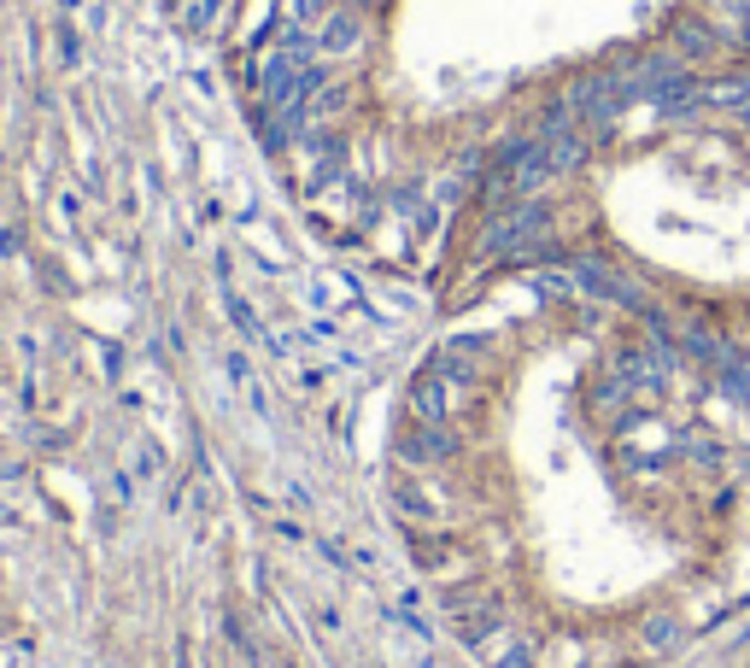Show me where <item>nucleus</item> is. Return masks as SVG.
I'll return each mask as SVG.
<instances>
[{"mask_svg": "<svg viewBox=\"0 0 750 668\" xmlns=\"http://www.w3.org/2000/svg\"><path fill=\"white\" fill-rule=\"evenodd\" d=\"M569 276H575V294H587V300H610V305H628L634 317L651 300H645V287L628 276V270L621 264H610L604 253H575L569 259Z\"/></svg>", "mask_w": 750, "mask_h": 668, "instance_id": "f03ea898", "label": "nucleus"}, {"mask_svg": "<svg viewBox=\"0 0 750 668\" xmlns=\"http://www.w3.org/2000/svg\"><path fill=\"white\" fill-rule=\"evenodd\" d=\"M393 510L411 516V522H434V516H446V498L428 482H416V475H399V482H393Z\"/></svg>", "mask_w": 750, "mask_h": 668, "instance_id": "6e6552de", "label": "nucleus"}, {"mask_svg": "<svg viewBox=\"0 0 750 668\" xmlns=\"http://www.w3.org/2000/svg\"><path fill=\"white\" fill-rule=\"evenodd\" d=\"M223 311H229V323H235V328L246 334V341H264V346H270V334H264V323H259V311L246 305V294H241L235 282H223Z\"/></svg>", "mask_w": 750, "mask_h": 668, "instance_id": "9b49d317", "label": "nucleus"}, {"mask_svg": "<svg viewBox=\"0 0 750 668\" xmlns=\"http://www.w3.org/2000/svg\"><path fill=\"white\" fill-rule=\"evenodd\" d=\"M546 235H557V205L539 200V194H516L505 212H487V217H482V235H475V246H482V259L516 264L534 241H546Z\"/></svg>", "mask_w": 750, "mask_h": 668, "instance_id": "f257e3e1", "label": "nucleus"}, {"mask_svg": "<svg viewBox=\"0 0 750 668\" xmlns=\"http://www.w3.org/2000/svg\"><path fill=\"white\" fill-rule=\"evenodd\" d=\"M487 364H493V352H487L482 334H464V341L434 346V358H428V370H440L446 382H457V387H475L487 375Z\"/></svg>", "mask_w": 750, "mask_h": 668, "instance_id": "39448f33", "label": "nucleus"}, {"mask_svg": "<svg viewBox=\"0 0 750 668\" xmlns=\"http://www.w3.org/2000/svg\"><path fill=\"white\" fill-rule=\"evenodd\" d=\"M692 457H698V464H721L727 452H721L716 441H703V434H698V441H692Z\"/></svg>", "mask_w": 750, "mask_h": 668, "instance_id": "f8f14e48", "label": "nucleus"}, {"mask_svg": "<svg viewBox=\"0 0 750 668\" xmlns=\"http://www.w3.org/2000/svg\"><path fill=\"white\" fill-rule=\"evenodd\" d=\"M733 36H739V48H744V53H750V24H739V30H733Z\"/></svg>", "mask_w": 750, "mask_h": 668, "instance_id": "2eb2a0df", "label": "nucleus"}, {"mask_svg": "<svg viewBox=\"0 0 750 668\" xmlns=\"http://www.w3.org/2000/svg\"><path fill=\"white\" fill-rule=\"evenodd\" d=\"M457 452H464V441L452 434V423H416V416H411V428L399 434V464H411V469L452 464Z\"/></svg>", "mask_w": 750, "mask_h": 668, "instance_id": "20e7f679", "label": "nucleus"}, {"mask_svg": "<svg viewBox=\"0 0 750 668\" xmlns=\"http://www.w3.org/2000/svg\"><path fill=\"white\" fill-rule=\"evenodd\" d=\"M662 36H669V48L686 59V65H698V59H721L727 48H739V36L710 24L703 12H675L669 24H662Z\"/></svg>", "mask_w": 750, "mask_h": 668, "instance_id": "7ed1b4c3", "label": "nucleus"}, {"mask_svg": "<svg viewBox=\"0 0 750 668\" xmlns=\"http://www.w3.org/2000/svg\"><path fill=\"white\" fill-rule=\"evenodd\" d=\"M482 657H487L493 668H534V645L516 639V634H493V639L482 645Z\"/></svg>", "mask_w": 750, "mask_h": 668, "instance_id": "9d476101", "label": "nucleus"}, {"mask_svg": "<svg viewBox=\"0 0 750 668\" xmlns=\"http://www.w3.org/2000/svg\"><path fill=\"white\" fill-rule=\"evenodd\" d=\"M405 405H411L416 423H452V411H457V382H446L440 370H423V375L411 382Z\"/></svg>", "mask_w": 750, "mask_h": 668, "instance_id": "423d86ee", "label": "nucleus"}, {"mask_svg": "<svg viewBox=\"0 0 750 668\" xmlns=\"http://www.w3.org/2000/svg\"><path fill=\"white\" fill-rule=\"evenodd\" d=\"M639 645H645V657H675L680 645H686V621L669 616V610L645 616V621H639Z\"/></svg>", "mask_w": 750, "mask_h": 668, "instance_id": "1a4fd4ad", "label": "nucleus"}, {"mask_svg": "<svg viewBox=\"0 0 750 668\" xmlns=\"http://www.w3.org/2000/svg\"><path fill=\"white\" fill-rule=\"evenodd\" d=\"M341 7H352V12H369V7H375V0H341Z\"/></svg>", "mask_w": 750, "mask_h": 668, "instance_id": "4468645a", "label": "nucleus"}, {"mask_svg": "<svg viewBox=\"0 0 750 668\" xmlns=\"http://www.w3.org/2000/svg\"><path fill=\"white\" fill-rule=\"evenodd\" d=\"M364 41V24H358V12L352 7H328V18L317 24V48H323V59H341V53H352Z\"/></svg>", "mask_w": 750, "mask_h": 668, "instance_id": "0eeeda50", "label": "nucleus"}, {"mask_svg": "<svg viewBox=\"0 0 750 668\" xmlns=\"http://www.w3.org/2000/svg\"><path fill=\"white\" fill-rule=\"evenodd\" d=\"M59 59H65V65H71V59H77V36H71V24H65V30H59Z\"/></svg>", "mask_w": 750, "mask_h": 668, "instance_id": "ddd939ff", "label": "nucleus"}]
</instances>
